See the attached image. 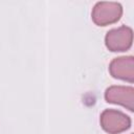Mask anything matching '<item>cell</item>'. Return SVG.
Returning a JSON list of instances; mask_svg holds the SVG:
<instances>
[{
	"label": "cell",
	"mask_w": 134,
	"mask_h": 134,
	"mask_svg": "<svg viewBox=\"0 0 134 134\" xmlns=\"http://www.w3.org/2000/svg\"><path fill=\"white\" fill-rule=\"evenodd\" d=\"M122 15V6L117 2H97L92 9V21L98 26H107L117 22Z\"/></svg>",
	"instance_id": "1"
},
{
	"label": "cell",
	"mask_w": 134,
	"mask_h": 134,
	"mask_svg": "<svg viewBox=\"0 0 134 134\" xmlns=\"http://www.w3.org/2000/svg\"><path fill=\"white\" fill-rule=\"evenodd\" d=\"M99 122L102 128L109 134H119L131 127V118L114 109L104 110L100 114Z\"/></svg>",
	"instance_id": "2"
},
{
	"label": "cell",
	"mask_w": 134,
	"mask_h": 134,
	"mask_svg": "<svg viewBox=\"0 0 134 134\" xmlns=\"http://www.w3.org/2000/svg\"><path fill=\"white\" fill-rule=\"evenodd\" d=\"M133 31L130 27L124 25L109 30L105 37L106 47L113 52L126 51L132 46Z\"/></svg>",
	"instance_id": "3"
},
{
	"label": "cell",
	"mask_w": 134,
	"mask_h": 134,
	"mask_svg": "<svg viewBox=\"0 0 134 134\" xmlns=\"http://www.w3.org/2000/svg\"><path fill=\"white\" fill-rule=\"evenodd\" d=\"M105 98L108 103L134 110V88L131 86H111L106 89Z\"/></svg>",
	"instance_id": "4"
},
{
	"label": "cell",
	"mask_w": 134,
	"mask_h": 134,
	"mask_svg": "<svg viewBox=\"0 0 134 134\" xmlns=\"http://www.w3.org/2000/svg\"><path fill=\"white\" fill-rule=\"evenodd\" d=\"M109 71L114 79L133 83L134 82V58L131 55L115 58L109 65Z\"/></svg>",
	"instance_id": "5"
}]
</instances>
